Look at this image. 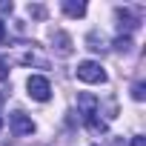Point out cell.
Wrapping results in <instances>:
<instances>
[{"instance_id":"obj_8","label":"cell","mask_w":146,"mask_h":146,"mask_svg":"<svg viewBox=\"0 0 146 146\" xmlns=\"http://www.w3.org/2000/svg\"><path fill=\"white\" fill-rule=\"evenodd\" d=\"M115 49H117V52H123V54H126V52H132V37H129V35H126V37L120 35V37L115 40Z\"/></svg>"},{"instance_id":"obj_5","label":"cell","mask_w":146,"mask_h":146,"mask_svg":"<svg viewBox=\"0 0 146 146\" xmlns=\"http://www.w3.org/2000/svg\"><path fill=\"white\" fill-rule=\"evenodd\" d=\"M63 12L69 15V17H83L86 15V3H83V0H63Z\"/></svg>"},{"instance_id":"obj_7","label":"cell","mask_w":146,"mask_h":146,"mask_svg":"<svg viewBox=\"0 0 146 146\" xmlns=\"http://www.w3.org/2000/svg\"><path fill=\"white\" fill-rule=\"evenodd\" d=\"M117 20H120V29L126 26V32H132V29L137 26V23L132 20V15H129V12H123V9H117Z\"/></svg>"},{"instance_id":"obj_12","label":"cell","mask_w":146,"mask_h":146,"mask_svg":"<svg viewBox=\"0 0 146 146\" xmlns=\"http://www.w3.org/2000/svg\"><path fill=\"white\" fill-rule=\"evenodd\" d=\"M3 37H6V26H3V20H0V43H3Z\"/></svg>"},{"instance_id":"obj_9","label":"cell","mask_w":146,"mask_h":146,"mask_svg":"<svg viewBox=\"0 0 146 146\" xmlns=\"http://www.w3.org/2000/svg\"><path fill=\"white\" fill-rule=\"evenodd\" d=\"M132 98H135V100H143V98H146V86H143V83H135V86H132Z\"/></svg>"},{"instance_id":"obj_2","label":"cell","mask_w":146,"mask_h":146,"mask_svg":"<svg viewBox=\"0 0 146 146\" xmlns=\"http://www.w3.org/2000/svg\"><path fill=\"white\" fill-rule=\"evenodd\" d=\"M78 80L83 83H106V72L98 60H83L78 63Z\"/></svg>"},{"instance_id":"obj_4","label":"cell","mask_w":146,"mask_h":146,"mask_svg":"<svg viewBox=\"0 0 146 146\" xmlns=\"http://www.w3.org/2000/svg\"><path fill=\"white\" fill-rule=\"evenodd\" d=\"M9 126H12V132H15L17 137H26V135H32V132H35V120H32L26 112H12Z\"/></svg>"},{"instance_id":"obj_3","label":"cell","mask_w":146,"mask_h":146,"mask_svg":"<svg viewBox=\"0 0 146 146\" xmlns=\"http://www.w3.org/2000/svg\"><path fill=\"white\" fill-rule=\"evenodd\" d=\"M26 89H29V98L37 100V103H46V100L52 98V83H49L43 75H32V78L26 80Z\"/></svg>"},{"instance_id":"obj_11","label":"cell","mask_w":146,"mask_h":146,"mask_svg":"<svg viewBox=\"0 0 146 146\" xmlns=\"http://www.w3.org/2000/svg\"><path fill=\"white\" fill-rule=\"evenodd\" d=\"M132 146H146V137H140V135H137V137H132Z\"/></svg>"},{"instance_id":"obj_6","label":"cell","mask_w":146,"mask_h":146,"mask_svg":"<svg viewBox=\"0 0 146 146\" xmlns=\"http://www.w3.org/2000/svg\"><path fill=\"white\" fill-rule=\"evenodd\" d=\"M52 43H57V52L66 57V54H72V37L66 35V32H54L52 35Z\"/></svg>"},{"instance_id":"obj_10","label":"cell","mask_w":146,"mask_h":146,"mask_svg":"<svg viewBox=\"0 0 146 146\" xmlns=\"http://www.w3.org/2000/svg\"><path fill=\"white\" fill-rule=\"evenodd\" d=\"M9 78V66H6V60L0 57V80H6Z\"/></svg>"},{"instance_id":"obj_13","label":"cell","mask_w":146,"mask_h":146,"mask_svg":"<svg viewBox=\"0 0 146 146\" xmlns=\"http://www.w3.org/2000/svg\"><path fill=\"white\" fill-rule=\"evenodd\" d=\"M0 103H3V95H0Z\"/></svg>"},{"instance_id":"obj_1","label":"cell","mask_w":146,"mask_h":146,"mask_svg":"<svg viewBox=\"0 0 146 146\" xmlns=\"http://www.w3.org/2000/svg\"><path fill=\"white\" fill-rule=\"evenodd\" d=\"M78 115L83 117L86 126H92L95 132H98V129L103 132V123L98 120V115H100V103H98L95 95H80V98H78Z\"/></svg>"}]
</instances>
